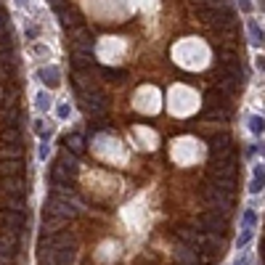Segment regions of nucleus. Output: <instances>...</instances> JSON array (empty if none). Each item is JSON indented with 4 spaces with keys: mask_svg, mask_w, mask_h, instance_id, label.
Listing matches in <instances>:
<instances>
[{
    "mask_svg": "<svg viewBox=\"0 0 265 265\" xmlns=\"http://www.w3.org/2000/svg\"><path fill=\"white\" fill-rule=\"evenodd\" d=\"M199 228L202 231H210V234H225L228 223H225L223 215H217V210H212V212H202L199 215Z\"/></svg>",
    "mask_w": 265,
    "mask_h": 265,
    "instance_id": "nucleus-6",
    "label": "nucleus"
},
{
    "mask_svg": "<svg viewBox=\"0 0 265 265\" xmlns=\"http://www.w3.org/2000/svg\"><path fill=\"white\" fill-rule=\"evenodd\" d=\"M236 265H249V260H241V262H236Z\"/></svg>",
    "mask_w": 265,
    "mask_h": 265,
    "instance_id": "nucleus-38",
    "label": "nucleus"
},
{
    "mask_svg": "<svg viewBox=\"0 0 265 265\" xmlns=\"http://www.w3.org/2000/svg\"><path fill=\"white\" fill-rule=\"evenodd\" d=\"M34 34H37V29L29 27V29H27V37H29V40H34Z\"/></svg>",
    "mask_w": 265,
    "mask_h": 265,
    "instance_id": "nucleus-35",
    "label": "nucleus"
},
{
    "mask_svg": "<svg viewBox=\"0 0 265 265\" xmlns=\"http://www.w3.org/2000/svg\"><path fill=\"white\" fill-rule=\"evenodd\" d=\"M249 34H252V43H265V32L257 27V21H249Z\"/></svg>",
    "mask_w": 265,
    "mask_h": 265,
    "instance_id": "nucleus-24",
    "label": "nucleus"
},
{
    "mask_svg": "<svg viewBox=\"0 0 265 265\" xmlns=\"http://www.w3.org/2000/svg\"><path fill=\"white\" fill-rule=\"evenodd\" d=\"M212 178L236 180V178H239V165H236V159H223V162H215V165H212Z\"/></svg>",
    "mask_w": 265,
    "mask_h": 265,
    "instance_id": "nucleus-8",
    "label": "nucleus"
},
{
    "mask_svg": "<svg viewBox=\"0 0 265 265\" xmlns=\"http://www.w3.org/2000/svg\"><path fill=\"white\" fill-rule=\"evenodd\" d=\"M34 101H37V109H48L51 96H48V93H37V98H34Z\"/></svg>",
    "mask_w": 265,
    "mask_h": 265,
    "instance_id": "nucleus-29",
    "label": "nucleus"
},
{
    "mask_svg": "<svg viewBox=\"0 0 265 265\" xmlns=\"http://www.w3.org/2000/svg\"><path fill=\"white\" fill-rule=\"evenodd\" d=\"M255 223H257V215L252 212V210H247V212H244V225H247V228H252Z\"/></svg>",
    "mask_w": 265,
    "mask_h": 265,
    "instance_id": "nucleus-31",
    "label": "nucleus"
},
{
    "mask_svg": "<svg viewBox=\"0 0 265 265\" xmlns=\"http://www.w3.org/2000/svg\"><path fill=\"white\" fill-rule=\"evenodd\" d=\"M199 8H223L228 6V0H197Z\"/></svg>",
    "mask_w": 265,
    "mask_h": 265,
    "instance_id": "nucleus-27",
    "label": "nucleus"
},
{
    "mask_svg": "<svg viewBox=\"0 0 265 265\" xmlns=\"http://www.w3.org/2000/svg\"><path fill=\"white\" fill-rule=\"evenodd\" d=\"M3 143H21V130L19 128H6L3 130Z\"/></svg>",
    "mask_w": 265,
    "mask_h": 265,
    "instance_id": "nucleus-23",
    "label": "nucleus"
},
{
    "mask_svg": "<svg viewBox=\"0 0 265 265\" xmlns=\"http://www.w3.org/2000/svg\"><path fill=\"white\" fill-rule=\"evenodd\" d=\"M262 188H265V165H257L255 175H252V183H249V194H260Z\"/></svg>",
    "mask_w": 265,
    "mask_h": 265,
    "instance_id": "nucleus-20",
    "label": "nucleus"
},
{
    "mask_svg": "<svg viewBox=\"0 0 265 265\" xmlns=\"http://www.w3.org/2000/svg\"><path fill=\"white\" fill-rule=\"evenodd\" d=\"M16 3H19V6H27V3H29V0H16Z\"/></svg>",
    "mask_w": 265,
    "mask_h": 265,
    "instance_id": "nucleus-37",
    "label": "nucleus"
},
{
    "mask_svg": "<svg viewBox=\"0 0 265 265\" xmlns=\"http://www.w3.org/2000/svg\"><path fill=\"white\" fill-rule=\"evenodd\" d=\"M34 51H37L40 56H51V53H48V48H43V45H34Z\"/></svg>",
    "mask_w": 265,
    "mask_h": 265,
    "instance_id": "nucleus-33",
    "label": "nucleus"
},
{
    "mask_svg": "<svg viewBox=\"0 0 265 265\" xmlns=\"http://www.w3.org/2000/svg\"><path fill=\"white\" fill-rule=\"evenodd\" d=\"M175 260H178V265H199V249L183 244L175 249Z\"/></svg>",
    "mask_w": 265,
    "mask_h": 265,
    "instance_id": "nucleus-12",
    "label": "nucleus"
},
{
    "mask_svg": "<svg viewBox=\"0 0 265 265\" xmlns=\"http://www.w3.org/2000/svg\"><path fill=\"white\" fill-rule=\"evenodd\" d=\"M72 43H74V51H88V53H93V45H96L93 34H90L88 29H83V27H77Z\"/></svg>",
    "mask_w": 265,
    "mask_h": 265,
    "instance_id": "nucleus-11",
    "label": "nucleus"
},
{
    "mask_svg": "<svg viewBox=\"0 0 265 265\" xmlns=\"http://www.w3.org/2000/svg\"><path fill=\"white\" fill-rule=\"evenodd\" d=\"M64 148H69L74 157H83V154H85V138L80 135V133L66 135V138H64Z\"/></svg>",
    "mask_w": 265,
    "mask_h": 265,
    "instance_id": "nucleus-13",
    "label": "nucleus"
},
{
    "mask_svg": "<svg viewBox=\"0 0 265 265\" xmlns=\"http://www.w3.org/2000/svg\"><path fill=\"white\" fill-rule=\"evenodd\" d=\"M56 114H59L61 120H66V117H69V103H61V106L56 109Z\"/></svg>",
    "mask_w": 265,
    "mask_h": 265,
    "instance_id": "nucleus-32",
    "label": "nucleus"
},
{
    "mask_svg": "<svg viewBox=\"0 0 265 265\" xmlns=\"http://www.w3.org/2000/svg\"><path fill=\"white\" fill-rule=\"evenodd\" d=\"M74 175H72V172H66L59 162H56L53 167H51V183H69V180H72Z\"/></svg>",
    "mask_w": 265,
    "mask_h": 265,
    "instance_id": "nucleus-22",
    "label": "nucleus"
},
{
    "mask_svg": "<svg viewBox=\"0 0 265 265\" xmlns=\"http://www.w3.org/2000/svg\"><path fill=\"white\" fill-rule=\"evenodd\" d=\"M6 210H14V212H24V215H29L27 197H6Z\"/></svg>",
    "mask_w": 265,
    "mask_h": 265,
    "instance_id": "nucleus-21",
    "label": "nucleus"
},
{
    "mask_svg": "<svg viewBox=\"0 0 265 265\" xmlns=\"http://www.w3.org/2000/svg\"><path fill=\"white\" fill-rule=\"evenodd\" d=\"M101 74L106 77V80H120V77H125V69H111V66H103V69H101Z\"/></svg>",
    "mask_w": 265,
    "mask_h": 265,
    "instance_id": "nucleus-26",
    "label": "nucleus"
},
{
    "mask_svg": "<svg viewBox=\"0 0 265 265\" xmlns=\"http://www.w3.org/2000/svg\"><path fill=\"white\" fill-rule=\"evenodd\" d=\"M19 252V236L3 231L0 234V260H11Z\"/></svg>",
    "mask_w": 265,
    "mask_h": 265,
    "instance_id": "nucleus-9",
    "label": "nucleus"
},
{
    "mask_svg": "<svg viewBox=\"0 0 265 265\" xmlns=\"http://www.w3.org/2000/svg\"><path fill=\"white\" fill-rule=\"evenodd\" d=\"M3 228L14 236H24L29 231V215L24 212H14V210H3Z\"/></svg>",
    "mask_w": 265,
    "mask_h": 265,
    "instance_id": "nucleus-3",
    "label": "nucleus"
},
{
    "mask_svg": "<svg viewBox=\"0 0 265 265\" xmlns=\"http://www.w3.org/2000/svg\"><path fill=\"white\" fill-rule=\"evenodd\" d=\"M212 183H215V186H220V188H225V191H236V180H225V178H212Z\"/></svg>",
    "mask_w": 265,
    "mask_h": 265,
    "instance_id": "nucleus-28",
    "label": "nucleus"
},
{
    "mask_svg": "<svg viewBox=\"0 0 265 265\" xmlns=\"http://www.w3.org/2000/svg\"><path fill=\"white\" fill-rule=\"evenodd\" d=\"M37 77H40V83L48 85V88H56L61 83V74H59V69H56V66H43L37 72Z\"/></svg>",
    "mask_w": 265,
    "mask_h": 265,
    "instance_id": "nucleus-14",
    "label": "nucleus"
},
{
    "mask_svg": "<svg viewBox=\"0 0 265 265\" xmlns=\"http://www.w3.org/2000/svg\"><path fill=\"white\" fill-rule=\"evenodd\" d=\"M249 239H252V228L244 225V234L239 236V247H247V244H249Z\"/></svg>",
    "mask_w": 265,
    "mask_h": 265,
    "instance_id": "nucleus-30",
    "label": "nucleus"
},
{
    "mask_svg": "<svg viewBox=\"0 0 265 265\" xmlns=\"http://www.w3.org/2000/svg\"><path fill=\"white\" fill-rule=\"evenodd\" d=\"M0 120H3L6 128H19V120H21V111L19 106L14 103V106H6L3 111H0Z\"/></svg>",
    "mask_w": 265,
    "mask_h": 265,
    "instance_id": "nucleus-15",
    "label": "nucleus"
},
{
    "mask_svg": "<svg viewBox=\"0 0 265 265\" xmlns=\"http://www.w3.org/2000/svg\"><path fill=\"white\" fill-rule=\"evenodd\" d=\"M202 117H204V120H212V122H225V120H228V111L220 106V103H210V106L204 109Z\"/></svg>",
    "mask_w": 265,
    "mask_h": 265,
    "instance_id": "nucleus-18",
    "label": "nucleus"
},
{
    "mask_svg": "<svg viewBox=\"0 0 265 265\" xmlns=\"http://www.w3.org/2000/svg\"><path fill=\"white\" fill-rule=\"evenodd\" d=\"M0 159H24V146L21 143H3L0 146Z\"/></svg>",
    "mask_w": 265,
    "mask_h": 265,
    "instance_id": "nucleus-16",
    "label": "nucleus"
},
{
    "mask_svg": "<svg viewBox=\"0 0 265 265\" xmlns=\"http://www.w3.org/2000/svg\"><path fill=\"white\" fill-rule=\"evenodd\" d=\"M249 130L255 135H262L265 130V117H249Z\"/></svg>",
    "mask_w": 265,
    "mask_h": 265,
    "instance_id": "nucleus-25",
    "label": "nucleus"
},
{
    "mask_svg": "<svg viewBox=\"0 0 265 265\" xmlns=\"http://www.w3.org/2000/svg\"><path fill=\"white\" fill-rule=\"evenodd\" d=\"M45 157H48V143L40 146V159H45Z\"/></svg>",
    "mask_w": 265,
    "mask_h": 265,
    "instance_id": "nucleus-34",
    "label": "nucleus"
},
{
    "mask_svg": "<svg viewBox=\"0 0 265 265\" xmlns=\"http://www.w3.org/2000/svg\"><path fill=\"white\" fill-rule=\"evenodd\" d=\"M204 199L207 204L212 207V210H220V212H231L234 207V191H225L220 186H215V183H204Z\"/></svg>",
    "mask_w": 265,
    "mask_h": 265,
    "instance_id": "nucleus-1",
    "label": "nucleus"
},
{
    "mask_svg": "<svg viewBox=\"0 0 265 265\" xmlns=\"http://www.w3.org/2000/svg\"><path fill=\"white\" fill-rule=\"evenodd\" d=\"M24 159H0V178H14V175H24Z\"/></svg>",
    "mask_w": 265,
    "mask_h": 265,
    "instance_id": "nucleus-10",
    "label": "nucleus"
},
{
    "mask_svg": "<svg viewBox=\"0 0 265 265\" xmlns=\"http://www.w3.org/2000/svg\"><path fill=\"white\" fill-rule=\"evenodd\" d=\"M77 215V204L69 202V199H59V197H48L45 202V210H43V217H53V220H72Z\"/></svg>",
    "mask_w": 265,
    "mask_h": 265,
    "instance_id": "nucleus-2",
    "label": "nucleus"
},
{
    "mask_svg": "<svg viewBox=\"0 0 265 265\" xmlns=\"http://www.w3.org/2000/svg\"><path fill=\"white\" fill-rule=\"evenodd\" d=\"M66 172H72V175H77V157L69 152V148H61V154H59V159H56Z\"/></svg>",
    "mask_w": 265,
    "mask_h": 265,
    "instance_id": "nucleus-17",
    "label": "nucleus"
},
{
    "mask_svg": "<svg viewBox=\"0 0 265 265\" xmlns=\"http://www.w3.org/2000/svg\"><path fill=\"white\" fill-rule=\"evenodd\" d=\"M257 66H260L262 72H265V56H260V59H257Z\"/></svg>",
    "mask_w": 265,
    "mask_h": 265,
    "instance_id": "nucleus-36",
    "label": "nucleus"
},
{
    "mask_svg": "<svg viewBox=\"0 0 265 265\" xmlns=\"http://www.w3.org/2000/svg\"><path fill=\"white\" fill-rule=\"evenodd\" d=\"M61 14V24L64 27H72V29H77V27H83V16L77 14V11H69V8H61L59 11Z\"/></svg>",
    "mask_w": 265,
    "mask_h": 265,
    "instance_id": "nucleus-19",
    "label": "nucleus"
},
{
    "mask_svg": "<svg viewBox=\"0 0 265 265\" xmlns=\"http://www.w3.org/2000/svg\"><path fill=\"white\" fill-rule=\"evenodd\" d=\"M0 188L6 197H29V183L24 175H14V178H0Z\"/></svg>",
    "mask_w": 265,
    "mask_h": 265,
    "instance_id": "nucleus-5",
    "label": "nucleus"
},
{
    "mask_svg": "<svg viewBox=\"0 0 265 265\" xmlns=\"http://www.w3.org/2000/svg\"><path fill=\"white\" fill-rule=\"evenodd\" d=\"M175 236L183 241V244H188V247H197V249H202V244H204V231H202V228L178 225V228H175Z\"/></svg>",
    "mask_w": 265,
    "mask_h": 265,
    "instance_id": "nucleus-7",
    "label": "nucleus"
},
{
    "mask_svg": "<svg viewBox=\"0 0 265 265\" xmlns=\"http://www.w3.org/2000/svg\"><path fill=\"white\" fill-rule=\"evenodd\" d=\"M262 260H265V241H262Z\"/></svg>",
    "mask_w": 265,
    "mask_h": 265,
    "instance_id": "nucleus-39",
    "label": "nucleus"
},
{
    "mask_svg": "<svg viewBox=\"0 0 265 265\" xmlns=\"http://www.w3.org/2000/svg\"><path fill=\"white\" fill-rule=\"evenodd\" d=\"M83 106L85 111L90 114V117H103L106 114V98H103L96 88H90V90H83Z\"/></svg>",
    "mask_w": 265,
    "mask_h": 265,
    "instance_id": "nucleus-4",
    "label": "nucleus"
}]
</instances>
